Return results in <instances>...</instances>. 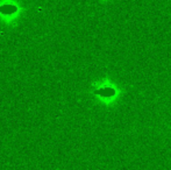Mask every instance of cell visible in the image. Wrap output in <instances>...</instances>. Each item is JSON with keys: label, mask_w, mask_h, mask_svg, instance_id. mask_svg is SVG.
<instances>
[{"label": "cell", "mask_w": 171, "mask_h": 170, "mask_svg": "<svg viewBox=\"0 0 171 170\" xmlns=\"http://www.w3.org/2000/svg\"><path fill=\"white\" fill-rule=\"evenodd\" d=\"M9 7H11L9 5H7V6H2V7H0V11H1V12H5V13H7V14H11L12 12H15V11H17L15 7L12 8V9H8Z\"/></svg>", "instance_id": "cell-1"}]
</instances>
